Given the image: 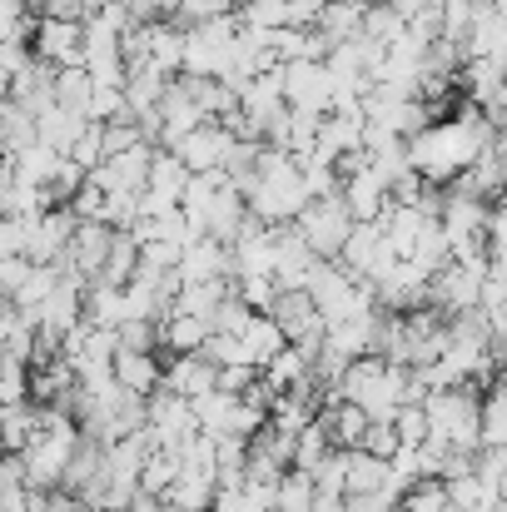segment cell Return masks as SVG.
Segmentation results:
<instances>
[{
    "mask_svg": "<svg viewBox=\"0 0 507 512\" xmlns=\"http://www.w3.org/2000/svg\"><path fill=\"white\" fill-rule=\"evenodd\" d=\"M244 194H249V209L259 219H269V224H294L304 214V204L314 199V189L304 179V160L294 150H284V145H264L259 174H254V184Z\"/></svg>",
    "mask_w": 507,
    "mask_h": 512,
    "instance_id": "obj_1",
    "label": "cell"
},
{
    "mask_svg": "<svg viewBox=\"0 0 507 512\" xmlns=\"http://www.w3.org/2000/svg\"><path fill=\"white\" fill-rule=\"evenodd\" d=\"M294 224H299V234L309 239V249H314L319 259H338L343 244H348L353 229H358V219H353V209H348L343 194H319V199H309L304 214H299Z\"/></svg>",
    "mask_w": 507,
    "mask_h": 512,
    "instance_id": "obj_2",
    "label": "cell"
},
{
    "mask_svg": "<svg viewBox=\"0 0 507 512\" xmlns=\"http://www.w3.org/2000/svg\"><path fill=\"white\" fill-rule=\"evenodd\" d=\"M488 269H493V254H488V259H468V264H463V259H453V264H448V269H438V279H433V304H438L448 319L483 309Z\"/></svg>",
    "mask_w": 507,
    "mask_h": 512,
    "instance_id": "obj_3",
    "label": "cell"
},
{
    "mask_svg": "<svg viewBox=\"0 0 507 512\" xmlns=\"http://www.w3.org/2000/svg\"><path fill=\"white\" fill-rule=\"evenodd\" d=\"M115 224H105V219H80V229H75V239H70V249H65V269L70 274H80V279H100L105 274V264H110V249H115Z\"/></svg>",
    "mask_w": 507,
    "mask_h": 512,
    "instance_id": "obj_4",
    "label": "cell"
},
{
    "mask_svg": "<svg viewBox=\"0 0 507 512\" xmlns=\"http://www.w3.org/2000/svg\"><path fill=\"white\" fill-rule=\"evenodd\" d=\"M35 55L55 70L65 65H85V20H60V15H40L35 25Z\"/></svg>",
    "mask_w": 507,
    "mask_h": 512,
    "instance_id": "obj_5",
    "label": "cell"
},
{
    "mask_svg": "<svg viewBox=\"0 0 507 512\" xmlns=\"http://www.w3.org/2000/svg\"><path fill=\"white\" fill-rule=\"evenodd\" d=\"M284 95L289 105H319L334 110V75L324 60H289L284 65Z\"/></svg>",
    "mask_w": 507,
    "mask_h": 512,
    "instance_id": "obj_6",
    "label": "cell"
},
{
    "mask_svg": "<svg viewBox=\"0 0 507 512\" xmlns=\"http://www.w3.org/2000/svg\"><path fill=\"white\" fill-rule=\"evenodd\" d=\"M229 145H234V130H224L219 120H204L194 135H184V140L174 145V155H179L194 174H204V170H224Z\"/></svg>",
    "mask_w": 507,
    "mask_h": 512,
    "instance_id": "obj_7",
    "label": "cell"
},
{
    "mask_svg": "<svg viewBox=\"0 0 507 512\" xmlns=\"http://www.w3.org/2000/svg\"><path fill=\"white\" fill-rule=\"evenodd\" d=\"M343 199H348V209H353L358 224H378V219L388 214V204H393V184L368 165V170L343 179Z\"/></svg>",
    "mask_w": 507,
    "mask_h": 512,
    "instance_id": "obj_8",
    "label": "cell"
},
{
    "mask_svg": "<svg viewBox=\"0 0 507 512\" xmlns=\"http://www.w3.org/2000/svg\"><path fill=\"white\" fill-rule=\"evenodd\" d=\"M165 388L184 393L194 403V398H204V393L219 388V363L209 353H174L165 363Z\"/></svg>",
    "mask_w": 507,
    "mask_h": 512,
    "instance_id": "obj_9",
    "label": "cell"
},
{
    "mask_svg": "<svg viewBox=\"0 0 507 512\" xmlns=\"http://www.w3.org/2000/svg\"><path fill=\"white\" fill-rule=\"evenodd\" d=\"M204 120H209V115H204V110L189 100V90H184V85H179V75H174V80H169L165 105H160V125H165V130H160V145H165V150H174V145H179L184 135H194Z\"/></svg>",
    "mask_w": 507,
    "mask_h": 512,
    "instance_id": "obj_10",
    "label": "cell"
},
{
    "mask_svg": "<svg viewBox=\"0 0 507 512\" xmlns=\"http://www.w3.org/2000/svg\"><path fill=\"white\" fill-rule=\"evenodd\" d=\"M85 319L100 324V329H120V324H130V294H125L120 284L90 279V289H85Z\"/></svg>",
    "mask_w": 507,
    "mask_h": 512,
    "instance_id": "obj_11",
    "label": "cell"
},
{
    "mask_svg": "<svg viewBox=\"0 0 507 512\" xmlns=\"http://www.w3.org/2000/svg\"><path fill=\"white\" fill-rule=\"evenodd\" d=\"M115 378L125 383V388H135V393H155V388H165V363H160V353H145V348H120V358H115Z\"/></svg>",
    "mask_w": 507,
    "mask_h": 512,
    "instance_id": "obj_12",
    "label": "cell"
},
{
    "mask_svg": "<svg viewBox=\"0 0 507 512\" xmlns=\"http://www.w3.org/2000/svg\"><path fill=\"white\" fill-rule=\"evenodd\" d=\"M393 483V458H378L368 448H348V498L383 493Z\"/></svg>",
    "mask_w": 507,
    "mask_h": 512,
    "instance_id": "obj_13",
    "label": "cell"
},
{
    "mask_svg": "<svg viewBox=\"0 0 507 512\" xmlns=\"http://www.w3.org/2000/svg\"><path fill=\"white\" fill-rule=\"evenodd\" d=\"M458 184L468 189V194H478V199H488V204H498L507 194V170H503V155H498V145L493 150H483L468 170L458 174Z\"/></svg>",
    "mask_w": 507,
    "mask_h": 512,
    "instance_id": "obj_14",
    "label": "cell"
},
{
    "mask_svg": "<svg viewBox=\"0 0 507 512\" xmlns=\"http://www.w3.org/2000/svg\"><path fill=\"white\" fill-rule=\"evenodd\" d=\"M184 50H189L184 25H174V20L150 25V65H155V70H165L169 80H174V75H184Z\"/></svg>",
    "mask_w": 507,
    "mask_h": 512,
    "instance_id": "obj_15",
    "label": "cell"
},
{
    "mask_svg": "<svg viewBox=\"0 0 507 512\" xmlns=\"http://www.w3.org/2000/svg\"><path fill=\"white\" fill-rule=\"evenodd\" d=\"M5 165H15V174L25 179V184H40V189H50V179L60 174L65 165V150H55V145H45V140H35V145H25L15 160H5Z\"/></svg>",
    "mask_w": 507,
    "mask_h": 512,
    "instance_id": "obj_16",
    "label": "cell"
},
{
    "mask_svg": "<svg viewBox=\"0 0 507 512\" xmlns=\"http://www.w3.org/2000/svg\"><path fill=\"white\" fill-rule=\"evenodd\" d=\"M507 70L498 60H483V55H468V65L458 70V90L468 95V100H478V105H488L498 90H503Z\"/></svg>",
    "mask_w": 507,
    "mask_h": 512,
    "instance_id": "obj_17",
    "label": "cell"
},
{
    "mask_svg": "<svg viewBox=\"0 0 507 512\" xmlns=\"http://www.w3.org/2000/svg\"><path fill=\"white\" fill-rule=\"evenodd\" d=\"M363 20H368V0H329L324 15H319V30L343 45V40H358L363 35Z\"/></svg>",
    "mask_w": 507,
    "mask_h": 512,
    "instance_id": "obj_18",
    "label": "cell"
},
{
    "mask_svg": "<svg viewBox=\"0 0 507 512\" xmlns=\"http://www.w3.org/2000/svg\"><path fill=\"white\" fill-rule=\"evenodd\" d=\"M214 339V319H199V314H169L165 319V348L169 353H204V343Z\"/></svg>",
    "mask_w": 507,
    "mask_h": 512,
    "instance_id": "obj_19",
    "label": "cell"
},
{
    "mask_svg": "<svg viewBox=\"0 0 507 512\" xmlns=\"http://www.w3.org/2000/svg\"><path fill=\"white\" fill-rule=\"evenodd\" d=\"M239 398H244V393H224V388H214V393L194 398V423H199L204 433H214V438L234 433V413H239Z\"/></svg>",
    "mask_w": 507,
    "mask_h": 512,
    "instance_id": "obj_20",
    "label": "cell"
},
{
    "mask_svg": "<svg viewBox=\"0 0 507 512\" xmlns=\"http://www.w3.org/2000/svg\"><path fill=\"white\" fill-rule=\"evenodd\" d=\"M224 184H229V174L224 170L189 174V184H184V214H189L199 229H209V209H214V199H219Z\"/></svg>",
    "mask_w": 507,
    "mask_h": 512,
    "instance_id": "obj_21",
    "label": "cell"
},
{
    "mask_svg": "<svg viewBox=\"0 0 507 512\" xmlns=\"http://www.w3.org/2000/svg\"><path fill=\"white\" fill-rule=\"evenodd\" d=\"M85 130H90V115H80V110H70V105H55V110L40 115V140L55 145V150H65V155H70V145H75Z\"/></svg>",
    "mask_w": 507,
    "mask_h": 512,
    "instance_id": "obj_22",
    "label": "cell"
},
{
    "mask_svg": "<svg viewBox=\"0 0 507 512\" xmlns=\"http://www.w3.org/2000/svg\"><path fill=\"white\" fill-rule=\"evenodd\" d=\"M383 249H388L383 224H358V229H353V239L343 244V254H338V259H343L358 279H368V269L378 264V254H383Z\"/></svg>",
    "mask_w": 507,
    "mask_h": 512,
    "instance_id": "obj_23",
    "label": "cell"
},
{
    "mask_svg": "<svg viewBox=\"0 0 507 512\" xmlns=\"http://www.w3.org/2000/svg\"><path fill=\"white\" fill-rule=\"evenodd\" d=\"M0 428H5V448H10V453H25L30 438L40 433V403H35V398H25V403H5Z\"/></svg>",
    "mask_w": 507,
    "mask_h": 512,
    "instance_id": "obj_24",
    "label": "cell"
},
{
    "mask_svg": "<svg viewBox=\"0 0 507 512\" xmlns=\"http://www.w3.org/2000/svg\"><path fill=\"white\" fill-rule=\"evenodd\" d=\"M95 75H90V65H65L60 75H55V100L60 105H70V110H80V115H90V105H95Z\"/></svg>",
    "mask_w": 507,
    "mask_h": 512,
    "instance_id": "obj_25",
    "label": "cell"
},
{
    "mask_svg": "<svg viewBox=\"0 0 507 512\" xmlns=\"http://www.w3.org/2000/svg\"><path fill=\"white\" fill-rule=\"evenodd\" d=\"M179 473H184V458H179V448H155V453L145 458L140 488H145V493H160V498H165L169 488L179 483Z\"/></svg>",
    "mask_w": 507,
    "mask_h": 512,
    "instance_id": "obj_26",
    "label": "cell"
},
{
    "mask_svg": "<svg viewBox=\"0 0 507 512\" xmlns=\"http://www.w3.org/2000/svg\"><path fill=\"white\" fill-rule=\"evenodd\" d=\"M483 448H507V378L483 393Z\"/></svg>",
    "mask_w": 507,
    "mask_h": 512,
    "instance_id": "obj_27",
    "label": "cell"
},
{
    "mask_svg": "<svg viewBox=\"0 0 507 512\" xmlns=\"http://www.w3.org/2000/svg\"><path fill=\"white\" fill-rule=\"evenodd\" d=\"M334 453V438H329V428H324V418H314L304 433H299V443H294V468H304V473H319V463Z\"/></svg>",
    "mask_w": 507,
    "mask_h": 512,
    "instance_id": "obj_28",
    "label": "cell"
},
{
    "mask_svg": "<svg viewBox=\"0 0 507 512\" xmlns=\"http://www.w3.org/2000/svg\"><path fill=\"white\" fill-rule=\"evenodd\" d=\"M448 493H453V508L458 512H478V508H488V503H498V483H488L478 473L448 478Z\"/></svg>",
    "mask_w": 507,
    "mask_h": 512,
    "instance_id": "obj_29",
    "label": "cell"
},
{
    "mask_svg": "<svg viewBox=\"0 0 507 512\" xmlns=\"http://www.w3.org/2000/svg\"><path fill=\"white\" fill-rule=\"evenodd\" d=\"M403 512H458V508H453V493H448V483H443V478H423V483H413V488H408Z\"/></svg>",
    "mask_w": 507,
    "mask_h": 512,
    "instance_id": "obj_30",
    "label": "cell"
},
{
    "mask_svg": "<svg viewBox=\"0 0 507 512\" xmlns=\"http://www.w3.org/2000/svg\"><path fill=\"white\" fill-rule=\"evenodd\" d=\"M368 165L383 174L388 184H398L403 174L413 170V155H408V140H388V145H373L368 150Z\"/></svg>",
    "mask_w": 507,
    "mask_h": 512,
    "instance_id": "obj_31",
    "label": "cell"
},
{
    "mask_svg": "<svg viewBox=\"0 0 507 512\" xmlns=\"http://www.w3.org/2000/svg\"><path fill=\"white\" fill-rule=\"evenodd\" d=\"M244 339L254 343L259 363H269L274 353H284V348H289V334L279 329V319H274V314H254V324H249V334H244Z\"/></svg>",
    "mask_w": 507,
    "mask_h": 512,
    "instance_id": "obj_32",
    "label": "cell"
},
{
    "mask_svg": "<svg viewBox=\"0 0 507 512\" xmlns=\"http://www.w3.org/2000/svg\"><path fill=\"white\" fill-rule=\"evenodd\" d=\"M403 30H408V20H403V15L393 10V0H373V5H368L363 35H373V40H388V45H393V40H398Z\"/></svg>",
    "mask_w": 507,
    "mask_h": 512,
    "instance_id": "obj_33",
    "label": "cell"
},
{
    "mask_svg": "<svg viewBox=\"0 0 507 512\" xmlns=\"http://www.w3.org/2000/svg\"><path fill=\"white\" fill-rule=\"evenodd\" d=\"M30 383H35V368L25 358H10L5 353V368H0V398L5 403H25L30 398Z\"/></svg>",
    "mask_w": 507,
    "mask_h": 512,
    "instance_id": "obj_34",
    "label": "cell"
},
{
    "mask_svg": "<svg viewBox=\"0 0 507 512\" xmlns=\"http://www.w3.org/2000/svg\"><path fill=\"white\" fill-rule=\"evenodd\" d=\"M239 20H244V25H259V30H284V25H294V20H289V0H249V5L239 10Z\"/></svg>",
    "mask_w": 507,
    "mask_h": 512,
    "instance_id": "obj_35",
    "label": "cell"
},
{
    "mask_svg": "<svg viewBox=\"0 0 507 512\" xmlns=\"http://www.w3.org/2000/svg\"><path fill=\"white\" fill-rule=\"evenodd\" d=\"M254 304H244L239 294H229L224 304H219V314H214V334H249V324H254Z\"/></svg>",
    "mask_w": 507,
    "mask_h": 512,
    "instance_id": "obj_36",
    "label": "cell"
},
{
    "mask_svg": "<svg viewBox=\"0 0 507 512\" xmlns=\"http://www.w3.org/2000/svg\"><path fill=\"white\" fill-rule=\"evenodd\" d=\"M314 483H319V493H334V498H348V448H334V453H329V458L319 463Z\"/></svg>",
    "mask_w": 507,
    "mask_h": 512,
    "instance_id": "obj_37",
    "label": "cell"
},
{
    "mask_svg": "<svg viewBox=\"0 0 507 512\" xmlns=\"http://www.w3.org/2000/svg\"><path fill=\"white\" fill-rule=\"evenodd\" d=\"M279 289H284V284H279L274 274H249V279H239V299H244V304H254L259 314H269V309H274Z\"/></svg>",
    "mask_w": 507,
    "mask_h": 512,
    "instance_id": "obj_38",
    "label": "cell"
},
{
    "mask_svg": "<svg viewBox=\"0 0 507 512\" xmlns=\"http://www.w3.org/2000/svg\"><path fill=\"white\" fill-rule=\"evenodd\" d=\"M438 15H443V35H453V40H463V45H468V30H473L478 0H443V5H438Z\"/></svg>",
    "mask_w": 507,
    "mask_h": 512,
    "instance_id": "obj_39",
    "label": "cell"
},
{
    "mask_svg": "<svg viewBox=\"0 0 507 512\" xmlns=\"http://www.w3.org/2000/svg\"><path fill=\"white\" fill-rule=\"evenodd\" d=\"M393 423H398V438H403V443H428V428H433V423H428V408H423V403H403Z\"/></svg>",
    "mask_w": 507,
    "mask_h": 512,
    "instance_id": "obj_40",
    "label": "cell"
},
{
    "mask_svg": "<svg viewBox=\"0 0 507 512\" xmlns=\"http://www.w3.org/2000/svg\"><path fill=\"white\" fill-rule=\"evenodd\" d=\"M363 448H368V453H378V458H393V453L403 448V438H398V423H393V418H373V423H368V438H363Z\"/></svg>",
    "mask_w": 507,
    "mask_h": 512,
    "instance_id": "obj_41",
    "label": "cell"
},
{
    "mask_svg": "<svg viewBox=\"0 0 507 512\" xmlns=\"http://www.w3.org/2000/svg\"><path fill=\"white\" fill-rule=\"evenodd\" d=\"M30 269H35V259H25V254H0V289H5V299H15V294L25 289Z\"/></svg>",
    "mask_w": 507,
    "mask_h": 512,
    "instance_id": "obj_42",
    "label": "cell"
},
{
    "mask_svg": "<svg viewBox=\"0 0 507 512\" xmlns=\"http://www.w3.org/2000/svg\"><path fill=\"white\" fill-rule=\"evenodd\" d=\"M70 204H75V214H80V219H105V209H110V189H105V184H95V179H85V189H80Z\"/></svg>",
    "mask_w": 507,
    "mask_h": 512,
    "instance_id": "obj_43",
    "label": "cell"
},
{
    "mask_svg": "<svg viewBox=\"0 0 507 512\" xmlns=\"http://www.w3.org/2000/svg\"><path fill=\"white\" fill-rule=\"evenodd\" d=\"M0 249H5V254H25V249H30V219L5 214V219H0Z\"/></svg>",
    "mask_w": 507,
    "mask_h": 512,
    "instance_id": "obj_44",
    "label": "cell"
},
{
    "mask_svg": "<svg viewBox=\"0 0 507 512\" xmlns=\"http://www.w3.org/2000/svg\"><path fill=\"white\" fill-rule=\"evenodd\" d=\"M40 15H60V20H90L100 10V0H40Z\"/></svg>",
    "mask_w": 507,
    "mask_h": 512,
    "instance_id": "obj_45",
    "label": "cell"
},
{
    "mask_svg": "<svg viewBox=\"0 0 507 512\" xmlns=\"http://www.w3.org/2000/svg\"><path fill=\"white\" fill-rule=\"evenodd\" d=\"M130 10H135V20H145V25H160V20H179L184 0H135Z\"/></svg>",
    "mask_w": 507,
    "mask_h": 512,
    "instance_id": "obj_46",
    "label": "cell"
},
{
    "mask_svg": "<svg viewBox=\"0 0 507 512\" xmlns=\"http://www.w3.org/2000/svg\"><path fill=\"white\" fill-rule=\"evenodd\" d=\"M259 373H264V368H254V363H229V368H219V388H224V393H244Z\"/></svg>",
    "mask_w": 507,
    "mask_h": 512,
    "instance_id": "obj_47",
    "label": "cell"
},
{
    "mask_svg": "<svg viewBox=\"0 0 507 512\" xmlns=\"http://www.w3.org/2000/svg\"><path fill=\"white\" fill-rule=\"evenodd\" d=\"M503 473H507V448H478V478L503 483Z\"/></svg>",
    "mask_w": 507,
    "mask_h": 512,
    "instance_id": "obj_48",
    "label": "cell"
},
{
    "mask_svg": "<svg viewBox=\"0 0 507 512\" xmlns=\"http://www.w3.org/2000/svg\"><path fill=\"white\" fill-rule=\"evenodd\" d=\"M488 249H493V254H507V199H498L493 214H488Z\"/></svg>",
    "mask_w": 507,
    "mask_h": 512,
    "instance_id": "obj_49",
    "label": "cell"
},
{
    "mask_svg": "<svg viewBox=\"0 0 507 512\" xmlns=\"http://www.w3.org/2000/svg\"><path fill=\"white\" fill-rule=\"evenodd\" d=\"M324 5H329V0H289V20L304 25V30H314L319 15H324Z\"/></svg>",
    "mask_w": 507,
    "mask_h": 512,
    "instance_id": "obj_50",
    "label": "cell"
},
{
    "mask_svg": "<svg viewBox=\"0 0 507 512\" xmlns=\"http://www.w3.org/2000/svg\"><path fill=\"white\" fill-rule=\"evenodd\" d=\"M443 0H393V10L403 15V20H418V15H433Z\"/></svg>",
    "mask_w": 507,
    "mask_h": 512,
    "instance_id": "obj_51",
    "label": "cell"
},
{
    "mask_svg": "<svg viewBox=\"0 0 507 512\" xmlns=\"http://www.w3.org/2000/svg\"><path fill=\"white\" fill-rule=\"evenodd\" d=\"M483 110H488V120H493L498 130H507V80H503V90H498V95H493Z\"/></svg>",
    "mask_w": 507,
    "mask_h": 512,
    "instance_id": "obj_52",
    "label": "cell"
},
{
    "mask_svg": "<svg viewBox=\"0 0 507 512\" xmlns=\"http://www.w3.org/2000/svg\"><path fill=\"white\" fill-rule=\"evenodd\" d=\"M125 512H169V503L160 498V493H140V498H135Z\"/></svg>",
    "mask_w": 507,
    "mask_h": 512,
    "instance_id": "obj_53",
    "label": "cell"
},
{
    "mask_svg": "<svg viewBox=\"0 0 507 512\" xmlns=\"http://www.w3.org/2000/svg\"><path fill=\"white\" fill-rule=\"evenodd\" d=\"M498 155H503V170H507V130L498 135Z\"/></svg>",
    "mask_w": 507,
    "mask_h": 512,
    "instance_id": "obj_54",
    "label": "cell"
},
{
    "mask_svg": "<svg viewBox=\"0 0 507 512\" xmlns=\"http://www.w3.org/2000/svg\"><path fill=\"white\" fill-rule=\"evenodd\" d=\"M478 512H507V508H503V498H498V503H488V508H478Z\"/></svg>",
    "mask_w": 507,
    "mask_h": 512,
    "instance_id": "obj_55",
    "label": "cell"
},
{
    "mask_svg": "<svg viewBox=\"0 0 507 512\" xmlns=\"http://www.w3.org/2000/svg\"><path fill=\"white\" fill-rule=\"evenodd\" d=\"M498 498H503V508H507V473H503V483H498Z\"/></svg>",
    "mask_w": 507,
    "mask_h": 512,
    "instance_id": "obj_56",
    "label": "cell"
},
{
    "mask_svg": "<svg viewBox=\"0 0 507 512\" xmlns=\"http://www.w3.org/2000/svg\"><path fill=\"white\" fill-rule=\"evenodd\" d=\"M488 5H498V10H507V0H488Z\"/></svg>",
    "mask_w": 507,
    "mask_h": 512,
    "instance_id": "obj_57",
    "label": "cell"
},
{
    "mask_svg": "<svg viewBox=\"0 0 507 512\" xmlns=\"http://www.w3.org/2000/svg\"><path fill=\"white\" fill-rule=\"evenodd\" d=\"M100 512H125V508H100Z\"/></svg>",
    "mask_w": 507,
    "mask_h": 512,
    "instance_id": "obj_58",
    "label": "cell"
},
{
    "mask_svg": "<svg viewBox=\"0 0 507 512\" xmlns=\"http://www.w3.org/2000/svg\"><path fill=\"white\" fill-rule=\"evenodd\" d=\"M120 5H135V0H120Z\"/></svg>",
    "mask_w": 507,
    "mask_h": 512,
    "instance_id": "obj_59",
    "label": "cell"
},
{
    "mask_svg": "<svg viewBox=\"0 0 507 512\" xmlns=\"http://www.w3.org/2000/svg\"><path fill=\"white\" fill-rule=\"evenodd\" d=\"M35 5H40V0H35Z\"/></svg>",
    "mask_w": 507,
    "mask_h": 512,
    "instance_id": "obj_60",
    "label": "cell"
}]
</instances>
